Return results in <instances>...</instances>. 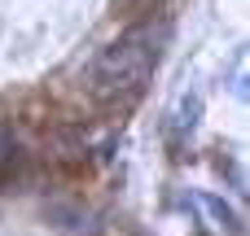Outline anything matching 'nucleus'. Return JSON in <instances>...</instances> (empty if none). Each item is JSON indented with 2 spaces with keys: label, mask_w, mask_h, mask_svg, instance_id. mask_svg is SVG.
<instances>
[{
  "label": "nucleus",
  "mask_w": 250,
  "mask_h": 236,
  "mask_svg": "<svg viewBox=\"0 0 250 236\" xmlns=\"http://www.w3.org/2000/svg\"><path fill=\"white\" fill-rule=\"evenodd\" d=\"M114 4H123V9H136V4H149V0H114Z\"/></svg>",
  "instance_id": "4"
},
{
  "label": "nucleus",
  "mask_w": 250,
  "mask_h": 236,
  "mask_svg": "<svg viewBox=\"0 0 250 236\" xmlns=\"http://www.w3.org/2000/svg\"><path fill=\"white\" fill-rule=\"evenodd\" d=\"M163 44H167V26L163 22H136L127 26L119 39H110L97 61H92V92L97 96H136L145 88V79L154 74L158 57H163Z\"/></svg>",
  "instance_id": "1"
},
{
  "label": "nucleus",
  "mask_w": 250,
  "mask_h": 236,
  "mask_svg": "<svg viewBox=\"0 0 250 236\" xmlns=\"http://www.w3.org/2000/svg\"><path fill=\"white\" fill-rule=\"evenodd\" d=\"M198 206L215 219V228L220 232H229V236H246V228H242V215L224 201V197H215V193H198Z\"/></svg>",
  "instance_id": "2"
},
{
  "label": "nucleus",
  "mask_w": 250,
  "mask_h": 236,
  "mask_svg": "<svg viewBox=\"0 0 250 236\" xmlns=\"http://www.w3.org/2000/svg\"><path fill=\"white\" fill-rule=\"evenodd\" d=\"M18 166H22V140L0 123V188L18 175Z\"/></svg>",
  "instance_id": "3"
}]
</instances>
